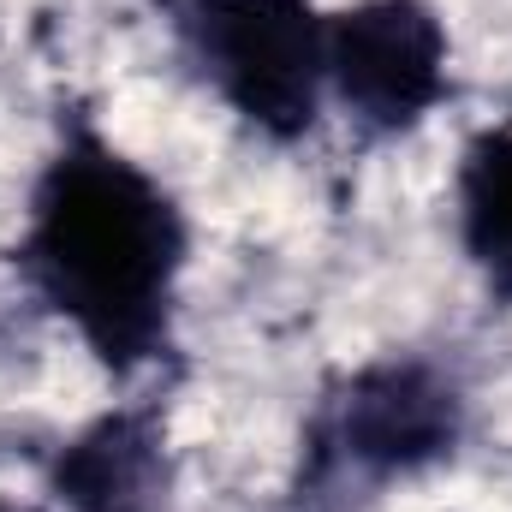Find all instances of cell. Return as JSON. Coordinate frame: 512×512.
<instances>
[{
  "mask_svg": "<svg viewBox=\"0 0 512 512\" xmlns=\"http://www.w3.org/2000/svg\"><path fill=\"white\" fill-rule=\"evenodd\" d=\"M6 262L102 376L120 387L155 370L179 376L191 215L78 96H60L54 108V137L36 161Z\"/></svg>",
  "mask_w": 512,
  "mask_h": 512,
  "instance_id": "obj_1",
  "label": "cell"
},
{
  "mask_svg": "<svg viewBox=\"0 0 512 512\" xmlns=\"http://www.w3.org/2000/svg\"><path fill=\"white\" fill-rule=\"evenodd\" d=\"M471 447V387L435 352H376L316 387L280 512H370L382 495L453 471Z\"/></svg>",
  "mask_w": 512,
  "mask_h": 512,
  "instance_id": "obj_2",
  "label": "cell"
},
{
  "mask_svg": "<svg viewBox=\"0 0 512 512\" xmlns=\"http://www.w3.org/2000/svg\"><path fill=\"white\" fill-rule=\"evenodd\" d=\"M191 72L239 126L292 149L328 108V12L316 0H167Z\"/></svg>",
  "mask_w": 512,
  "mask_h": 512,
  "instance_id": "obj_3",
  "label": "cell"
},
{
  "mask_svg": "<svg viewBox=\"0 0 512 512\" xmlns=\"http://www.w3.org/2000/svg\"><path fill=\"white\" fill-rule=\"evenodd\" d=\"M453 90V30L435 0H346L328 12V102L364 143L411 137Z\"/></svg>",
  "mask_w": 512,
  "mask_h": 512,
  "instance_id": "obj_4",
  "label": "cell"
},
{
  "mask_svg": "<svg viewBox=\"0 0 512 512\" xmlns=\"http://www.w3.org/2000/svg\"><path fill=\"white\" fill-rule=\"evenodd\" d=\"M173 382L114 399L90 423H78L42 465V495L60 512H167L173 507Z\"/></svg>",
  "mask_w": 512,
  "mask_h": 512,
  "instance_id": "obj_5",
  "label": "cell"
},
{
  "mask_svg": "<svg viewBox=\"0 0 512 512\" xmlns=\"http://www.w3.org/2000/svg\"><path fill=\"white\" fill-rule=\"evenodd\" d=\"M453 233L483 298L512 310V126H477L453 167Z\"/></svg>",
  "mask_w": 512,
  "mask_h": 512,
  "instance_id": "obj_6",
  "label": "cell"
},
{
  "mask_svg": "<svg viewBox=\"0 0 512 512\" xmlns=\"http://www.w3.org/2000/svg\"><path fill=\"white\" fill-rule=\"evenodd\" d=\"M0 512H60V507H0Z\"/></svg>",
  "mask_w": 512,
  "mask_h": 512,
  "instance_id": "obj_7",
  "label": "cell"
}]
</instances>
